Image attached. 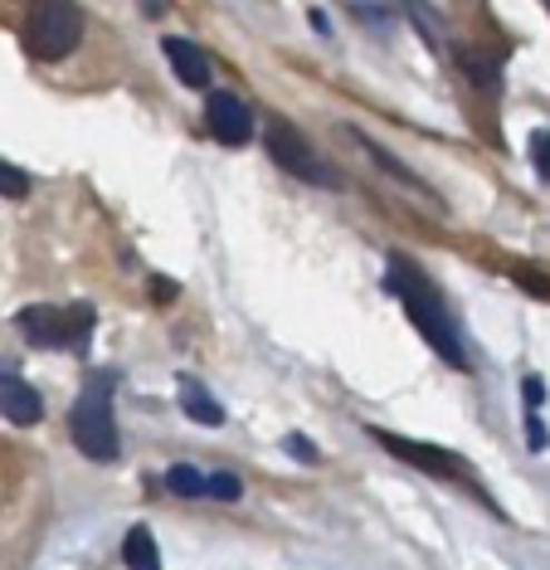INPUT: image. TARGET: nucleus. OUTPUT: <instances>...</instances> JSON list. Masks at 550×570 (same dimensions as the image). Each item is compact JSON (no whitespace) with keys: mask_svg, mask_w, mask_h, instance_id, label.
<instances>
[{"mask_svg":"<svg viewBox=\"0 0 550 570\" xmlns=\"http://www.w3.org/2000/svg\"><path fill=\"white\" fill-rule=\"evenodd\" d=\"M390 293L400 297L404 307H410V317H414V327L419 336H424L434 352L449 361V366H468V356H463V342H458V327L449 322V313H443V303L434 297V288H429L424 278L414 274L410 264H390Z\"/></svg>","mask_w":550,"mask_h":570,"instance_id":"1","label":"nucleus"},{"mask_svg":"<svg viewBox=\"0 0 550 570\" xmlns=\"http://www.w3.org/2000/svg\"><path fill=\"white\" fill-rule=\"evenodd\" d=\"M73 444L84 459L112 463L117 459V424H112V375H94L73 405Z\"/></svg>","mask_w":550,"mask_h":570,"instance_id":"2","label":"nucleus"},{"mask_svg":"<svg viewBox=\"0 0 550 570\" xmlns=\"http://www.w3.org/2000/svg\"><path fill=\"white\" fill-rule=\"evenodd\" d=\"M78 35H84V16H78L73 0H35L30 16H24V49L45 63L73 55Z\"/></svg>","mask_w":550,"mask_h":570,"instance_id":"3","label":"nucleus"},{"mask_svg":"<svg viewBox=\"0 0 550 570\" xmlns=\"http://www.w3.org/2000/svg\"><path fill=\"white\" fill-rule=\"evenodd\" d=\"M16 327L24 332V342L30 346H84L88 342V327H94V307H45V303H35V307H24V313L16 317Z\"/></svg>","mask_w":550,"mask_h":570,"instance_id":"4","label":"nucleus"},{"mask_svg":"<svg viewBox=\"0 0 550 570\" xmlns=\"http://www.w3.org/2000/svg\"><path fill=\"white\" fill-rule=\"evenodd\" d=\"M264 147H268V157L278 161L283 171H293L297 180H312V186H332V190L342 186V180H336V176L322 166V157L312 151V141L297 132L293 122H278V118H273L268 132H264Z\"/></svg>","mask_w":550,"mask_h":570,"instance_id":"5","label":"nucleus"},{"mask_svg":"<svg viewBox=\"0 0 550 570\" xmlns=\"http://www.w3.org/2000/svg\"><path fill=\"white\" fill-rule=\"evenodd\" d=\"M205 118H209V132L225 141V147H244L254 137V112L244 108L239 94H209Z\"/></svg>","mask_w":550,"mask_h":570,"instance_id":"6","label":"nucleus"},{"mask_svg":"<svg viewBox=\"0 0 550 570\" xmlns=\"http://www.w3.org/2000/svg\"><path fill=\"white\" fill-rule=\"evenodd\" d=\"M371 439H375V444H385L395 459L414 463V469H424V473H463V463H458L449 449L414 444V439H400V434H385V430H371Z\"/></svg>","mask_w":550,"mask_h":570,"instance_id":"7","label":"nucleus"},{"mask_svg":"<svg viewBox=\"0 0 550 570\" xmlns=\"http://www.w3.org/2000/svg\"><path fill=\"white\" fill-rule=\"evenodd\" d=\"M0 414H6L10 424H24V430H30V424H39V414H45V400H39L35 385L6 375V381H0Z\"/></svg>","mask_w":550,"mask_h":570,"instance_id":"8","label":"nucleus"},{"mask_svg":"<svg viewBox=\"0 0 550 570\" xmlns=\"http://www.w3.org/2000/svg\"><path fill=\"white\" fill-rule=\"evenodd\" d=\"M161 49H166V59H171L176 79L186 83V88H205V83H209V59H205L200 45H190V40H180V35H171V40H166Z\"/></svg>","mask_w":550,"mask_h":570,"instance_id":"9","label":"nucleus"},{"mask_svg":"<svg viewBox=\"0 0 550 570\" xmlns=\"http://www.w3.org/2000/svg\"><path fill=\"white\" fill-rule=\"evenodd\" d=\"M180 405H186V414L195 424H205V430H219V424H225V405L195 381H180Z\"/></svg>","mask_w":550,"mask_h":570,"instance_id":"10","label":"nucleus"},{"mask_svg":"<svg viewBox=\"0 0 550 570\" xmlns=\"http://www.w3.org/2000/svg\"><path fill=\"white\" fill-rule=\"evenodd\" d=\"M122 561L132 566V570H156V566H161V551H156V541H151V531H147V527H132V531H127V541H122Z\"/></svg>","mask_w":550,"mask_h":570,"instance_id":"11","label":"nucleus"},{"mask_svg":"<svg viewBox=\"0 0 550 570\" xmlns=\"http://www.w3.org/2000/svg\"><path fill=\"white\" fill-rule=\"evenodd\" d=\"M458 63H463V73L473 83H482L488 94H497V63L482 55V49H458Z\"/></svg>","mask_w":550,"mask_h":570,"instance_id":"12","label":"nucleus"},{"mask_svg":"<svg viewBox=\"0 0 550 570\" xmlns=\"http://www.w3.org/2000/svg\"><path fill=\"white\" fill-rule=\"evenodd\" d=\"M161 483L171 488L176 498H205V473L190 469V463H176V469H166Z\"/></svg>","mask_w":550,"mask_h":570,"instance_id":"13","label":"nucleus"},{"mask_svg":"<svg viewBox=\"0 0 550 570\" xmlns=\"http://www.w3.org/2000/svg\"><path fill=\"white\" fill-rule=\"evenodd\" d=\"M205 498H219V502H239L244 498V483L234 473H215L205 478Z\"/></svg>","mask_w":550,"mask_h":570,"instance_id":"14","label":"nucleus"},{"mask_svg":"<svg viewBox=\"0 0 550 570\" xmlns=\"http://www.w3.org/2000/svg\"><path fill=\"white\" fill-rule=\"evenodd\" d=\"M0 196H10V200L30 196V176L16 171V166H10V161H0Z\"/></svg>","mask_w":550,"mask_h":570,"instance_id":"15","label":"nucleus"},{"mask_svg":"<svg viewBox=\"0 0 550 570\" xmlns=\"http://www.w3.org/2000/svg\"><path fill=\"white\" fill-rule=\"evenodd\" d=\"M531 161H536V171L550 180V132H531Z\"/></svg>","mask_w":550,"mask_h":570,"instance_id":"16","label":"nucleus"},{"mask_svg":"<svg viewBox=\"0 0 550 570\" xmlns=\"http://www.w3.org/2000/svg\"><path fill=\"white\" fill-rule=\"evenodd\" d=\"M521 395H527V410H541L546 405V381L541 375H527V381H521Z\"/></svg>","mask_w":550,"mask_h":570,"instance_id":"17","label":"nucleus"},{"mask_svg":"<svg viewBox=\"0 0 550 570\" xmlns=\"http://www.w3.org/2000/svg\"><path fill=\"white\" fill-rule=\"evenodd\" d=\"M287 453H293L297 463H317V449H312L303 434H287Z\"/></svg>","mask_w":550,"mask_h":570,"instance_id":"18","label":"nucleus"},{"mask_svg":"<svg viewBox=\"0 0 550 570\" xmlns=\"http://www.w3.org/2000/svg\"><path fill=\"white\" fill-rule=\"evenodd\" d=\"M527 439H531V449H536V453H541V449L550 444L546 430H541V420H536V410H527Z\"/></svg>","mask_w":550,"mask_h":570,"instance_id":"19","label":"nucleus"},{"mask_svg":"<svg viewBox=\"0 0 550 570\" xmlns=\"http://www.w3.org/2000/svg\"><path fill=\"white\" fill-rule=\"evenodd\" d=\"M171 297H176L171 278H151V303H171Z\"/></svg>","mask_w":550,"mask_h":570,"instance_id":"20","label":"nucleus"},{"mask_svg":"<svg viewBox=\"0 0 550 570\" xmlns=\"http://www.w3.org/2000/svg\"><path fill=\"white\" fill-rule=\"evenodd\" d=\"M546 6H550V0H546Z\"/></svg>","mask_w":550,"mask_h":570,"instance_id":"21","label":"nucleus"}]
</instances>
